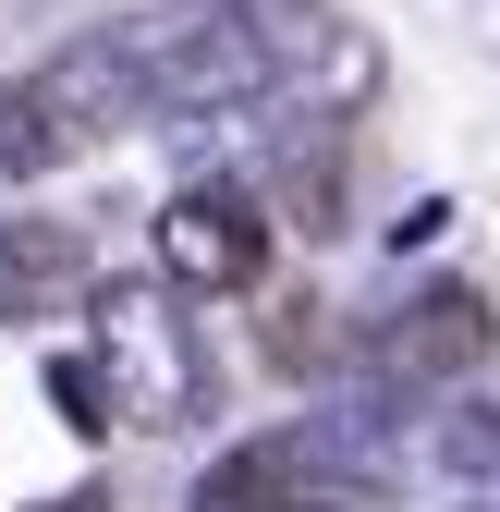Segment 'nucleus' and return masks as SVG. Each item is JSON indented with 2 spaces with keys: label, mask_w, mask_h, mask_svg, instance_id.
Wrapping results in <instances>:
<instances>
[{
  "label": "nucleus",
  "mask_w": 500,
  "mask_h": 512,
  "mask_svg": "<svg viewBox=\"0 0 500 512\" xmlns=\"http://www.w3.org/2000/svg\"><path fill=\"white\" fill-rule=\"evenodd\" d=\"M86 330H98V378H110V427H196L208 415V342L171 281H98Z\"/></svg>",
  "instance_id": "f257e3e1"
},
{
  "label": "nucleus",
  "mask_w": 500,
  "mask_h": 512,
  "mask_svg": "<svg viewBox=\"0 0 500 512\" xmlns=\"http://www.w3.org/2000/svg\"><path fill=\"white\" fill-rule=\"evenodd\" d=\"M183 512H379V452L342 415H305L269 439H232Z\"/></svg>",
  "instance_id": "f03ea898"
},
{
  "label": "nucleus",
  "mask_w": 500,
  "mask_h": 512,
  "mask_svg": "<svg viewBox=\"0 0 500 512\" xmlns=\"http://www.w3.org/2000/svg\"><path fill=\"white\" fill-rule=\"evenodd\" d=\"M122 49H135V74L159 98V122H220V110H257L281 74H269V49L257 25L232 13V0H183V13H147V25H122Z\"/></svg>",
  "instance_id": "7ed1b4c3"
},
{
  "label": "nucleus",
  "mask_w": 500,
  "mask_h": 512,
  "mask_svg": "<svg viewBox=\"0 0 500 512\" xmlns=\"http://www.w3.org/2000/svg\"><path fill=\"white\" fill-rule=\"evenodd\" d=\"M488 293L476 281H427V293H403L379 330H366V391L379 403H427V391H452V378H476L488 366Z\"/></svg>",
  "instance_id": "20e7f679"
},
{
  "label": "nucleus",
  "mask_w": 500,
  "mask_h": 512,
  "mask_svg": "<svg viewBox=\"0 0 500 512\" xmlns=\"http://www.w3.org/2000/svg\"><path fill=\"white\" fill-rule=\"evenodd\" d=\"M269 269V208H257V183H183V196L159 208V281L171 293H257Z\"/></svg>",
  "instance_id": "39448f33"
},
{
  "label": "nucleus",
  "mask_w": 500,
  "mask_h": 512,
  "mask_svg": "<svg viewBox=\"0 0 500 512\" xmlns=\"http://www.w3.org/2000/svg\"><path fill=\"white\" fill-rule=\"evenodd\" d=\"M25 86H37V110L61 122V147H110V135H135V122H159V98H147V74H135V49H122V37L49 49Z\"/></svg>",
  "instance_id": "423d86ee"
},
{
  "label": "nucleus",
  "mask_w": 500,
  "mask_h": 512,
  "mask_svg": "<svg viewBox=\"0 0 500 512\" xmlns=\"http://www.w3.org/2000/svg\"><path fill=\"white\" fill-rule=\"evenodd\" d=\"M98 256L74 220H0V317L13 330H49V317H86Z\"/></svg>",
  "instance_id": "0eeeda50"
},
{
  "label": "nucleus",
  "mask_w": 500,
  "mask_h": 512,
  "mask_svg": "<svg viewBox=\"0 0 500 512\" xmlns=\"http://www.w3.org/2000/svg\"><path fill=\"white\" fill-rule=\"evenodd\" d=\"M257 208H269V220H293L305 244H318V232H342V122H305V110H281L269 171H257Z\"/></svg>",
  "instance_id": "6e6552de"
},
{
  "label": "nucleus",
  "mask_w": 500,
  "mask_h": 512,
  "mask_svg": "<svg viewBox=\"0 0 500 512\" xmlns=\"http://www.w3.org/2000/svg\"><path fill=\"white\" fill-rule=\"evenodd\" d=\"M427 452H440V476H464V488H500V378H476V391L427 427Z\"/></svg>",
  "instance_id": "1a4fd4ad"
},
{
  "label": "nucleus",
  "mask_w": 500,
  "mask_h": 512,
  "mask_svg": "<svg viewBox=\"0 0 500 512\" xmlns=\"http://www.w3.org/2000/svg\"><path fill=\"white\" fill-rule=\"evenodd\" d=\"M49 159H74V147H61V122L37 110V86H0V183H37Z\"/></svg>",
  "instance_id": "9d476101"
},
{
  "label": "nucleus",
  "mask_w": 500,
  "mask_h": 512,
  "mask_svg": "<svg viewBox=\"0 0 500 512\" xmlns=\"http://www.w3.org/2000/svg\"><path fill=\"white\" fill-rule=\"evenodd\" d=\"M330 354H342L330 305H318V293H281V305H269V366H281V378H318Z\"/></svg>",
  "instance_id": "9b49d317"
},
{
  "label": "nucleus",
  "mask_w": 500,
  "mask_h": 512,
  "mask_svg": "<svg viewBox=\"0 0 500 512\" xmlns=\"http://www.w3.org/2000/svg\"><path fill=\"white\" fill-rule=\"evenodd\" d=\"M49 403H61V427H74V439H98V427H110V378H98V354H49Z\"/></svg>",
  "instance_id": "f8f14e48"
},
{
  "label": "nucleus",
  "mask_w": 500,
  "mask_h": 512,
  "mask_svg": "<svg viewBox=\"0 0 500 512\" xmlns=\"http://www.w3.org/2000/svg\"><path fill=\"white\" fill-rule=\"evenodd\" d=\"M37 512H110V500H98V488H61V500H37Z\"/></svg>",
  "instance_id": "ddd939ff"
}]
</instances>
